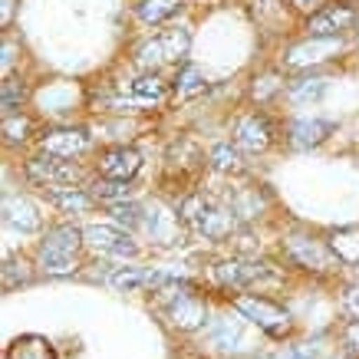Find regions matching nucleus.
<instances>
[{
    "label": "nucleus",
    "mask_w": 359,
    "mask_h": 359,
    "mask_svg": "<svg viewBox=\"0 0 359 359\" xmlns=\"http://www.w3.org/2000/svg\"><path fill=\"white\" fill-rule=\"evenodd\" d=\"M182 221L185 224H191V228L198 231V234H205L208 241H224L234 234V228H238V215L231 211V205H218V201H211V198L205 195H188L185 201H182Z\"/></svg>",
    "instance_id": "1"
},
{
    "label": "nucleus",
    "mask_w": 359,
    "mask_h": 359,
    "mask_svg": "<svg viewBox=\"0 0 359 359\" xmlns=\"http://www.w3.org/2000/svg\"><path fill=\"white\" fill-rule=\"evenodd\" d=\"M83 231L73 228V224H56L43 234L40 241V250H36V257H40V267L46 273H53V277H63V273H73L76 271V254L83 248Z\"/></svg>",
    "instance_id": "2"
},
{
    "label": "nucleus",
    "mask_w": 359,
    "mask_h": 359,
    "mask_svg": "<svg viewBox=\"0 0 359 359\" xmlns=\"http://www.w3.org/2000/svg\"><path fill=\"white\" fill-rule=\"evenodd\" d=\"M234 310L241 316H248L254 327H261L267 337H283L290 330V313L280 304L267 300V297H257V294L234 297Z\"/></svg>",
    "instance_id": "3"
},
{
    "label": "nucleus",
    "mask_w": 359,
    "mask_h": 359,
    "mask_svg": "<svg viewBox=\"0 0 359 359\" xmlns=\"http://www.w3.org/2000/svg\"><path fill=\"white\" fill-rule=\"evenodd\" d=\"M188 30H162L155 33L149 43L139 50L142 66H162V63H178L188 53Z\"/></svg>",
    "instance_id": "4"
},
{
    "label": "nucleus",
    "mask_w": 359,
    "mask_h": 359,
    "mask_svg": "<svg viewBox=\"0 0 359 359\" xmlns=\"http://www.w3.org/2000/svg\"><path fill=\"white\" fill-rule=\"evenodd\" d=\"M287 254L290 261L306 267V271H333L339 264V257L333 254L330 241H316V238H290L287 241Z\"/></svg>",
    "instance_id": "5"
},
{
    "label": "nucleus",
    "mask_w": 359,
    "mask_h": 359,
    "mask_svg": "<svg viewBox=\"0 0 359 359\" xmlns=\"http://www.w3.org/2000/svg\"><path fill=\"white\" fill-rule=\"evenodd\" d=\"M27 178L46 188L73 185L76 182V165H73V158H60V155H36V158L27 162Z\"/></svg>",
    "instance_id": "6"
},
{
    "label": "nucleus",
    "mask_w": 359,
    "mask_h": 359,
    "mask_svg": "<svg viewBox=\"0 0 359 359\" xmlns=\"http://www.w3.org/2000/svg\"><path fill=\"white\" fill-rule=\"evenodd\" d=\"M359 20V11L349 4H327L320 13H313L306 20L310 36H343L346 30H353Z\"/></svg>",
    "instance_id": "7"
},
{
    "label": "nucleus",
    "mask_w": 359,
    "mask_h": 359,
    "mask_svg": "<svg viewBox=\"0 0 359 359\" xmlns=\"http://www.w3.org/2000/svg\"><path fill=\"white\" fill-rule=\"evenodd\" d=\"M165 294H172V300H168V316H172V323L178 330H198L205 327V300L198 294H191V290H185L182 283H178V290H168L165 287Z\"/></svg>",
    "instance_id": "8"
},
{
    "label": "nucleus",
    "mask_w": 359,
    "mask_h": 359,
    "mask_svg": "<svg viewBox=\"0 0 359 359\" xmlns=\"http://www.w3.org/2000/svg\"><path fill=\"white\" fill-rule=\"evenodd\" d=\"M142 168V155L135 149H126V145H116L109 152L99 155L96 172L99 178H109V182H132Z\"/></svg>",
    "instance_id": "9"
},
{
    "label": "nucleus",
    "mask_w": 359,
    "mask_h": 359,
    "mask_svg": "<svg viewBox=\"0 0 359 359\" xmlns=\"http://www.w3.org/2000/svg\"><path fill=\"white\" fill-rule=\"evenodd\" d=\"M86 244H93L102 254H116V257H132L135 254V241L129 231H122V224H89L86 231Z\"/></svg>",
    "instance_id": "10"
},
{
    "label": "nucleus",
    "mask_w": 359,
    "mask_h": 359,
    "mask_svg": "<svg viewBox=\"0 0 359 359\" xmlns=\"http://www.w3.org/2000/svg\"><path fill=\"white\" fill-rule=\"evenodd\" d=\"M343 53V40L339 36H306L304 43H294L287 50V63L290 66H313L323 60Z\"/></svg>",
    "instance_id": "11"
},
{
    "label": "nucleus",
    "mask_w": 359,
    "mask_h": 359,
    "mask_svg": "<svg viewBox=\"0 0 359 359\" xmlns=\"http://www.w3.org/2000/svg\"><path fill=\"white\" fill-rule=\"evenodd\" d=\"M267 273V264L261 261H244V257H234V261H221L215 264V280L228 290H244L250 283H257Z\"/></svg>",
    "instance_id": "12"
},
{
    "label": "nucleus",
    "mask_w": 359,
    "mask_h": 359,
    "mask_svg": "<svg viewBox=\"0 0 359 359\" xmlns=\"http://www.w3.org/2000/svg\"><path fill=\"white\" fill-rule=\"evenodd\" d=\"M4 221H7V228H13L17 234H33V231L43 228V218H40L36 205H33L30 198H20V195L4 198Z\"/></svg>",
    "instance_id": "13"
},
{
    "label": "nucleus",
    "mask_w": 359,
    "mask_h": 359,
    "mask_svg": "<svg viewBox=\"0 0 359 359\" xmlns=\"http://www.w3.org/2000/svg\"><path fill=\"white\" fill-rule=\"evenodd\" d=\"M46 155H60V158H79L89 149V135L83 129H50L40 139Z\"/></svg>",
    "instance_id": "14"
},
{
    "label": "nucleus",
    "mask_w": 359,
    "mask_h": 359,
    "mask_svg": "<svg viewBox=\"0 0 359 359\" xmlns=\"http://www.w3.org/2000/svg\"><path fill=\"white\" fill-rule=\"evenodd\" d=\"M234 142H238L241 149H248V152H264V149H271L273 142V132H271V122L257 116V112H250L244 119L234 126Z\"/></svg>",
    "instance_id": "15"
},
{
    "label": "nucleus",
    "mask_w": 359,
    "mask_h": 359,
    "mask_svg": "<svg viewBox=\"0 0 359 359\" xmlns=\"http://www.w3.org/2000/svg\"><path fill=\"white\" fill-rule=\"evenodd\" d=\"M337 132V122L333 119H297L290 126V145L294 149H316L323 145Z\"/></svg>",
    "instance_id": "16"
},
{
    "label": "nucleus",
    "mask_w": 359,
    "mask_h": 359,
    "mask_svg": "<svg viewBox=\"0 0 359 359\" xmlns=\"http://www.w3.org/2000/svg\"><path fill=\"white\" fill-rule=\"evenodd\" d=\"M50 201H53L60 211H66V215H86V211H93V205H96V198H93L89 188H69V185L50 188Z\"/></svg>",
    "instance_id": "17"
},
{
    "label": "nucleus",
    "mask_w": 359,
    "mask_h": 359,
    "mask_svg": "<svg viewBox=\"0 0 359 359\" xmlns=\"http://www.w3.org/2000/svg\"><path fill=\"white\" fill-rule=\"evenodd\" d=\"M132 102H139V106H162L165 99H168V86H165L162 79L155 76H139V79H132Z\"/></svg>",
    "instance_id": "18"
},
{
    "label": "nucleus",
    "mask_w": 359,
    "mask_h": 359,
    "mask_svg": "<svg viewBox=\"0 0 359 359\" xmlns=\"http://www.w3.org/2000/svg\"><path fill=\"white\" fill-rule=\"evenodd\" d=\"M330 248L346 267H359V228H339L330 234Z\"/></svg>",
    "instance_id": "19"
},
{
    "label": "nucleus",
    "mask_w": 359,
    "mask_h": 359,
    "mask_svg": "<svg viewBox=\"0 0 359 359\" xmlns=\"http://www.w3.org/2000/svg\"><path fill=\"white\" fill-rule=\"evenodd\" d=\"M330 83L320 76H306V79H297V83H290V89H287V96H290V102H297V106H306V102H320V99L327 96Z\"/></svg>",
    "instance_id": "20"
},
{
    "label": "nucleus",
    "mask_w": 359,
    "mask_h": 359,
    "mask_svg": "<svg viewBox=\"0 0 359 359\" xmlns=\"http://www.w3.org/2000/svg\"><path fill=\"white\" fill-rule=\"evenodd\" d=\"M175 96L178 99H195V96H201L208 89V79H205V73L198 69V66H182L178 69V76H175Z\"/></svg>",
    "instance_id": "21"
},
{
    "label": "nucleus",
    "mask_w": 359,
    "mask_h": 359,
    "mask_svg": "<svg viewBox=\"0 0 359 359\" xmlns=\"http://www.w3.org/2000/svg\"><path fill=\"white\" fill-rule=\"evenodd\" d=\"M178 7H182V0H142L139 17L149 23V27H158V23H165L168 17H175Z\"/></svg>",
    "instance_id": "22"
},
{
    "label": "nucleus",
    "mask_w": 359,
    "mask_h": 359,
    "mask_svg": "<svg viewBox=\"0 0 359 359\" xmlns=\"http://www.w3.org/2000/svg\"><path fill=\"white\" fill-rule=\"evenodd\" d=\"M7 359H53V349H50V343L40 337H23L11 346Z\"/></svg>",
    "instance_id": "23"
},
{
    "label": "nucleus",
    "mask_w": 359,
    "mask_h": 359,
    "mask_svg": "<svg viewBox=\"0 0 359 359\" xmlns=\"http://www.w3.org/2000/svg\"><path fill=\"white\" fill-rule=\"evenodd\" d=\"M208 158H211V168H215V172L228 175V172H238L241 168V155H238V149H234L231 142H218V145L211 149Z\"/></svg>",
    "instance_id": "24"
},
{
    "label": "nucleus",
    "mask_w": 359,
    "mask_h": 359,
    "mask_svg": "<svg viewBox=\"0 0 359 359\" xmlns=\"http://www.w3.org/2000/svg\"><path fill=\"white\" fill-rule=\"evenodd\" d=\"M129 182H109V178H102L96 185L89 188L96 201H106V205H119V201H129Z\"/></svg>",
    "instance_id": "25"
},
{
    "label": "nucleus",
    "mask_w": 359,
    "mask_h": 359,
    "mask_svg": "<svg viewBox=\"0 0 359 359\" xmlns=\"http://www.w3.org/2000/svg\"><path fill=\"white\" fill-rule=\"evenodd\" d=\"M112 218H116V224H122V228H142L145 224V211H142V205H135V201H119V205H109Z\"/></svg>",
    "instance_id": "26"
},
{
    "label": "nucleus",
    "mask_w": 359,
    "mask_h": 359,
    "mask_svg": "<svg viewBox=\"0 0 359 359\" xmlns=\"http://www.w3.org/2000/svg\"><path fill=\"white\" fill-rule=\"evenodd\" d=\"M23 99H27V89H23L17 79H4V93H0V109H4V116H17L23 106Z\"/></svg>",
    "instance_id": "27"
},
{
    "label": "nucleus",
    "mask_w": 359,
    "mask_h": 359,
    "mask_svg": "<svg viewBox=\"0 0 359 359\" xmlns=\"http://www.w3.org/2000/svg\"><path fill=\"white\" fill-rule=\"evenodd\" d=\"M30 129H33V122L27 119V116H20V112L4 119V135H7V142H23L30 135Z\"/></svg>",
    "instance_id": "28"
},
{
    "label": "nucleus",
    "mask_w": 359,
    "mask_h": 359,
    "mask_svg": "<svg viewBox=\"0 0 359 359\" xmlns=\"http://www.w3.org/2000/svg\"><path fill=\"white\" fill-rule=\"evenodd\" d=\"M211 337H215V343H218L221 349H231V343H238V339H241V330H238V323H231V320H221Z\"/></svg>",
    "instance_id": "29"
},
{
    "label": "nucleus",
    "mask_w": 359,
    "mask_h": 359,
    "mask_svg": "<svg viewBox=\"0 0 359 359\" xmlns=\"http://www.w3.org/2000/svg\"><path fill=\"white\" fill-rule=\"evenodd\" d=\"M343 346L359 356V320H349L346 327H343Z\"/></svg>",
    "instance_id": "30"
},
{
    "label": "nucleus",
    "mask_w": 359,
    "mask_h": 359,
    "mask_svg": "<svg viewBox=\"0 0 359 359\" xmlns=\"http://www.w3.org/2000/svg\"><path fill=\"white\" fill-rule=\"evenodd\" d=\"M273 359H316V346H297L287 353H277Z\"/></svg>",
    "instance_id": "31"
},
{
    "label": "nucleus",
    "mask_w": 359,
    "mask_h": 359,
    "mask_svg": "<svg viewBox=\"0 0 359 359\" xmlns=\"http://www.w3.org/2000/svg\"><path fill=\"white\" fill-rule=\"evenodd\" d=\"M290 4H294V11L310 13V17H313V13H320L323 7H327V0H290Z\"/></svg>",
    "instance_id": "32"
},
{
    "label": "nucleus",
    "mask_w": 359,
    "mask_h": 359,
    "mask_svg": "<svg viewBox=\"0 0 359 359\" xmlns=\"http://www.w3.org/2000/svg\"><path fill=\"white\" fill-rule=\"evenodd\" d=\"M346 304H349V310H353V313L359 316V287H353V290H349V297H346Z\"/></svg>",
    "instance_id": "33"
},
{
    "label": "nucleus",
    "mask_w": 359,
    "mask_h": 359,
    "mask_svg": "<svg viewBox=\"0 0 359 359\" xmlns=\"http://www.w3.org/2000/svg\"><path fill=\"white\" fill-rule=\"evenodd\" d=\"M11 20V0H4V23Z\"/></svg>",
    "instance_id": "34"
}]
</instances>
